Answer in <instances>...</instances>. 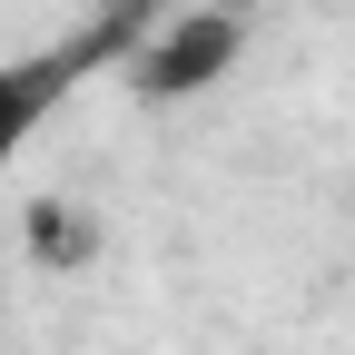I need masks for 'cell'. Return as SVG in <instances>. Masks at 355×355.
Here are the masks:
<instances>
[{
	"label": "cell",
	"instance_id": "obj_1",
	"mask_svg": "<svg viewBox=\"0 0 355 355\" xmlns=\"http://www.w3.org/2000/svg\"><path fill=\"white\" fill-rule=\"evenodd\" d=\"M99 60V50H50V60H0V168L30 148V128L69 99V79Z\"/></svg>",
	"mask_w": 355,
	"mask_h": 355
},
{
	"label": "cell",
	"instance_id": "obj_2",
	"mask_svg": "<svg viewBox=\"0 0 355 355\" xmlns=\"http://www.w3.org/2000/svg\"><path fill=\"white\" fill-rule=\"evenodd\" d=\"M237 40H247L237 20H198V30H178L168 50L139 69V79H148V99H188V89H207L217 69H227V50H237Z\"/></svg>",
	"mask_w": 355,
	"mask_h": 355
}]
</instances>
